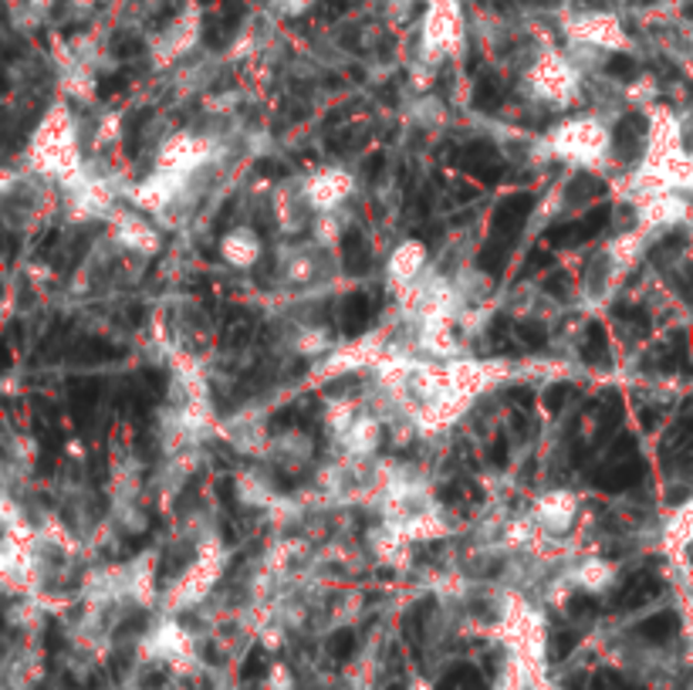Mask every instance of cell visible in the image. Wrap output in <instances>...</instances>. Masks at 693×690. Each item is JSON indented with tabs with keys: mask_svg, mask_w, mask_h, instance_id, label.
<instances>
[{
	"mask_svg": "<svg viewBox=\"0 0 693 690\" xmlns=\"http://www.w3.org/2000/svg\"><path fill=\"white\" fill-rule=\"evenodd\" d=\"M28 173L58 183V186H72L79 183L85 170V129L75 115V109L61 102H51L38 125L31 129V140L24 150Z\"/></svg>",
	"mask_w": 693,
	"mask_h": 690,
	"instance_id": "cell-1",
	"label": "cell"
},
{
	"mask_svg": "<svg viewBox=\"0 0 693 690\" xmlns=\"http://www.w3.org/2000/svg\"><path fill=\"white\" fill-rule=\"evenodd\" d=\"M227 545L217 538V535H206L200 545H196V556L193 562L170 582V589L163 592L160 606L166 616H180V612H190L196 609L206 596L217 589V582L224 579L227 572Z\"/></svg>",
	"mask_w": 693,
	"mask_h": 690,
	"instance_id": "cell-2",
	"label": "cell"
},
{
	"mask_svg": "<svg viewBox=\"0 0 693 690\" xmlns=\"http://www.w3.org/2000/svg\"><path fill=\"white\" fill-rule=\"evenodd\" d=\"M524 92L544 109H569L582 99V68L559 48H541L524 68Z\"/></svg>",
	"mask_w": 693,
	"mask_h": 690,
	"instance_id": "cell-3",
	"label": "cell"
},
{
	"mask_svg": "<svg viewBox=\"0 0 693 690\" xmlns=\"http://www.w3.org/2000/svg\"><path fill=\"white\" fill-rule=\"evenodd\" d=\"M544 153L579 170H595L612 150V129L599 115H572L551 125L541 140Z\"/></svg>",
	"mask_w": 693,
	"mask_h": 690,
	"instance_id": "cell-4",
	"label": "cell"
},
{
	"mask_svg": "<svg viewBox=\"0 0 693 690\" xmlns=\"http://www.w3.org/2000/svg\"><path fill=\"white\" fill-rule=\"evenodd\" d=\"M508 657H514L531 677L544 673V643H548V630H544V616L524 602L521 596H508L505 609H501V627H498Z\"/></svg>",
	"mask_w": 693,
	"mask_h": 690,
	"instance_id": "cell-5",
	"label": "cell"
},
{
	"mask_svg": "<svg viewBox=\"0 0 693 690\" xmlns=\"http://www.w3.org/2000/svg\"><path fill=\"white\" fill-rule=\"evenodd\" d=\"M463 44V8L460 0H427L420 18V61L440 68Z\"/></svg>",
	"mask_w": 693,
	"mask_h": 690,
	"instance_id": "cell-6",
	"label": "cell"
},
{
	"mask_svg": "<svg viewBox=\"0 0 693 690\" xmlns=\"http://www.w3.org/2000/svg\"><path fill=\"white\" fill-rule=\"evenodd\" d=\"M562 34L569 38L572 51L619 54L633 48V38L615 11H572L562 21Z\"/></svg>",
	"mask_w": 693,
	"mask_h": 690,
	"instance_id": "cell-7",
	"label": "cell"
},
{
	"mask_svg": "<svg viewBox=\"0 0 693 690\" xmlns=\"http://www.w3.org/2000/svg\"><path fill=\"white\" fill-rule=\"evenodd\" d=\"M214 160H217V143L211 140V135L180 129V132H170L160 143V150L153 156V170L173 173L183 180H196Z\"/></svg>",
	"mask_w": 693,
	"mask_h": 690,
	"instance_id": "cell-8",
	"label": "cell"
},
{
	"mask_svg": "<svg viewBox=\"0 0 693 690\" xmlns=\"http://www.w3.org/2000/svg\"><path fill=\"white\" fill-rule=\"evenodd\" d=\"M203 38V11L196 4H186L180 14H173L153 38H150V61L153 68H176L186 61Z\"/></svg>",
	"mask_w": 693,
	"mask_h": 690,
	"instance_id": "cell-9",
	"label": "cell"
},
{
	"mask_svg": "<svg viewBox=\"0 0 693 690\" xmlns=\"http://www.w3.org/2000/svg\"><path fill=\"white\" fill-rule=\"evenodd\" d=\"M393 353L389 345L383 342L379 332L373 335H363L356 342H338L328 356H322L315 366H312V379L315 383H325V379H335V376H349V373H376L379 363H386Z\"/></svg>",
	"mask_w": 693,
	"mask_h": 690,
	"instance_id": "cell-10",
	"label": "cell"
},
{
	"mask_svg": "<svg viewBox=\"0 0 693 690\" xmlns=\"http://www.w3.org/2000/svg\"><path fill=\"white\" fill-rule=\"evenodd\" d=\"M302 193L308 200V206L315 214H332V211H345V203L356 196V176L345 166H318L308 176L298 180Z\"/></svg>",
	"mask_w": 693,
	"mask_h": 690,
	"instance_id": "cell-11",
	"label": "cell"
},
{
	"mask_svg": "<svg viewBox=\"0 0 693 690\" xmlns=\"http://www.w3.org/2000/svg\"><path fill=\"white\" fill-rule=\"evenodd\" d=\"M109 231H112V241L132 257H156L163 247L156 224L143 211H135V206H115L109 214Z\"/></svg>",
	"mask_w": 693,
	"mask_h": 690,
	"instance_id": "cell-12",
	"label": "cell"
},
{
	"mask_svg": "<svg viewBox=\"0 0 693 690\" xmlns=\"http://www.w3.org/2000/svg\"><path fill=\"white\" fill-rule=\"evenodd\" d=\"M143 657L166 663L173 670H186L193 663V637L176 616H166L143 637Z\"/></svg>",
	"mask_w": 693,
	"mask_h": 690,
	"instance_id": "cell-13",
	"label": "cell"
},
{
	"mask_svg": "<svg viewBox=\"0 0 693 690\" xmlns=\"http://www.w3.org/2000/svg\"><path fill=\"white\" fill-rule=\"evenodd\" d=\"M383 440H386V424L373 409H359L356 417L335 434V447L345 460H373Z\"/></svg>",
	"mask_w": 693,
	"mask_h": 690,
	"instance_id": "cell-14",
	"label": "cell"
},
{
	"mask_svg": "<svg viewBox=\"0 0 693 690\" xmlns=\"http://www.w3.org/2000/svg\"><path fill=\"white\" fill-rule=\"evenodd\" d=\"M528 511L534 515L544 538H562L575 528V521L582 515V501L569 488H551V491L538 495Z\"/></svg>",
	"mask_w": 693,
	"mask_h": 690,
	"instance_id": "cell-15",
	"label": "cell"
},
{
	"mask_svg": "<svg viewBox=\"0 0 693 690\" xmlns=\"http://www.w3.org/2000/svg\"><path fill=\"white\" fill-rule=\"evenodd\" d=\"M427 271H430V247L416 237L399 241L386 257V282L393 295H402L406 288H412Z\"/></svg>",
	"mask_w": 693,
	"mask_h": 690,
	"instance_id": "cell-16",
	"label": "cell"
},
{
	"mask_svg": "<svg viewBox=\"0 0 693 690\" xmlns=\"http://www.w3.org/2000/svg\"><path fill=\"white\" fill-rule=\"evenodd\" d=\"M653 234H646L643 227H633V231H626V234H615L609 244H605V251H602V271H605V285L612 288V285H619L622 278H626V274L643 261V254H646V241H650Z\"/></svg>",
	"mask_w": 693,
	"mask_h": 690,
	"instance_id": "cell-17",
	"label": "cell"
},
{
	"mask_svg": "<svg viewBox=\"0 0 693 690\" xmlns=\"http://www.w3.org/2000/svg\"><path fill=\"white\" fill-rule=\"evenodd\" d=\"M217 434L244 457H264L267 444H271L264 417H261V413H251V409H241V413H234V417L221 420Z\"/></svg>",
	"mask_w": 693,
	"mask_h": 690,
	"instance_id": "cell-18",
	"label": "cell"
},
{
	"mask_svg": "<svg viewBox=\"0 0 693 690\" xmlns=\"http://www.w3.org/2000/svg\"><path fill=\"white\" fill-rule=\"evenodd\" d=\"M686 214H690V203H686V196L680 190L653 193V196H643L636 203V227H643L646 234L670 231L680 221H686Z\"/></svg>",
	"mask_w": 693,
	"mask_h": 690,
	"instance_id": "cell-19",
	"label": "cell"
},
{
	"mask_svg": "<svg viewBox=\"0 0 693 690\" xmlns=\"http://www.w3.org/2000/svg\"><path fill=\"white\" fill-rule=\"evenodd\" d=\"M312 221H315V211L308 206L298 180H288V183H282L274 190V224H277V231L288 234V237H298L305 227H312Z\"/></svg>",
	"mask_w": 693,
	"mask_h": 690,
	"instance_id": "cell-20",
	"label": "cell"
},
{
	"mask_svg": "<svg viewBox=\"0 0 693 690\" xmlns=\"http://www.w3.org/2000/svg\"><path fill=\"white\" fill-rule=\"evenodd\" d=\"M325 247H318L315 241L312 244H302V247H292L282 254V278L288 288H315L325 274Z\"/></svg>",
	"mask_w": 693,
	"mask_h": 690,
	"instance_id": "cell-21",
	"label": "cell"
},
{
	"mask_svg": "<svg viewBox=\"0 0 693 690\" xmlns=\"http://www.w3.org/2000/svg\"><path fill=\"white\" fill-rule=\"evenodd\" d=\"M264 457L282 470H302L315 460V440H312V434H305L298 427L271 434V444H267Z\"/></svg>",
	"mask_w": 693,
	"mask_h": 690,
	"instance_id": "cell-22",
	"label": "cell"
},
{
	"mask_svg": "<svg viewBox=\"0 0 693 690\" xmlns=\"http://www.w3.org/2000/svg\"><path fill=\"white\" fill-rule=\"evenodd\" d=\"M125 596L135 606H156L160 596V562L156 551H143L132 562H125Z\"/></svg>",
	"mask_w": 693,
	"mask_h": 690,
	"instance_id": "cell-23",
	"label": "cell"
},
{
	"mask_svg": "<svg viewBox=\"0 0 693 690\" xmlns=\"http://www.w3.org/2000/svg\"><path fill=\"white\" fill-rule=\"evenodd\" d=\"M369 551H373V559L386 569H402L409 566L412 559V541L389 521H379L373 531H369Z\"/></svg>",
	"mask_w": 693,
	"mask_h": 690,
	"instance_id": "cell-24",
	"label": "cell"
},
{
	"mask_svg": "<svg viewBox=\"0 0 693 690\" xmlns=\"http://www.w3.org/2000/svg\"><path fill=\"white\" fill-rule=\"evenodd\" d=\"M224 264H231L234 271H251L261 257H264V241L254 227H231L221 244H217Z\"/></svg>",
	"mask_w": 693,
	"mask_h": 690,
	"instance_id": "cell-25",
	"label": "cell"
},
{
	"mask_svg": "<svg viewBox=\"0 0 693 690\" xmlns=\"http://www.w3.org/2000/svg\"><path fill=\"white\" fill-rule=\"evenodd\" d=\"M569 582H572L575 589L589 592V596H602V592H609V589L619 582V569H615L609 559H595V556H589V559H582V562H575V566H572Z\"/></svg>",
	"mask_w": 693,
	"mask_h": 690,
	"instance_id": "cell-26",
	"label": "cell"
},
{
	"mask_svg": "<svg viewBox=\"0 0 693 690\" xmlns=\"http://www.w3.org/2000/svg\"><path fill=\"white\" fill-rule=\"evenodd\" d=\"M335 338H332V332L325 328V325H298L295 332H292V349L298 353V356H305V359H322V356H328L332 349H335Z\"/></svg>",
	"mask_w": 693,
	"mask_h": 690,
	"instance_id": "cell-27",
	"label": "cell"
},
{
	"mask_svg": "<svg viewBox=\"0 0 693 690\" xmlns=\"http://www.w3.org/2000/svg\"><path fill=\"white\" fill-rule=\"evenodd\" d=\"M237 498L247 505V508H274V488L267 485V480L257 474V470H247L237 477Z\"/></svg>",
	"mask_w": 693,
	"mask_h": 690,
	"instance_id": "cell-28",
	"label": "cell"
},
{
	"mask_svg": "<svg viewBox=\"0 0 693 690\" xmlns=\"http://www.w3.org/2000/svg\"><path fill=\"white\" fill-rule=\"evenodd\" d=\"M406 119H409L412 125H420V129H440V125L447 122V109H444V102H440L437 95L424 92L420 99H412V102H409Z\"/></svg>",
	"mask_w": 693,
	"mask_h": 690,
	"instance_id": "cell-29",
	"label": "cell"
},
{
	"mask_svg": "<svg viewBox=\"0 0 693 690\" xmlns=\"http://www.w3.org/2000/svg\"><path fill=\"white\" fill-rule=\"evenodd\" d=\"M345 237V211H332V214H315L312 221V241L325 251H335Z\"/></svg>",
	"mask_w": 693,
	"mask_h": 690,
	"instance_id": "cell-30",
	"label": "cell"
},
{
	"mask_svg": "<svg viewBox=\"0 0 693 690\" xmlns=\"http://www.w3.org/2000/svg\"><path fill=\"white\" fill-rule=\"evenodd\" d=\"M663 541H666L670 551H680V548H686V545L693 541V498H690L683 508H676L673 521L666 525Z\"/></svg>",
	"mask_w": 693,
	"mask_h": 690,
	"instance_id": "cell-31",
	"label": "cell"
},
{
	"mask_svg": "<svg viewBox=\"0 0 693 690\" xmlns=\"http://www.w3.org/2000/svg\"><path fill=\"white\" fill-rule=\"evenodd\" d=\"M528 680H531V673L514 660V657H508L505 660V667L498 670V677H495V687L491 690H528Z\"/></svg>",
	"mask_w": 693,
	"mask_h": 690,
	"instance_id": "cell-32",
	"label": "cell"
},
{
	"mask_svg": "<svg viewBox=\"0 0 693 690\" xmlns=\"http://www.w3.org/2000/svg\"><path fill=\"white\" fill-rule=\"evenodd\" d=\"M267 8H271V14H274V18H285V21H292V18L308 14V11L315 8V0H267Z\"/></svg>",
	"mask_w": 693,
	"mask_h": 690,
	"instance_id": "cell-33",
	"label": "cell"
},
{
	"mask_svg": "<svg viewBox=\"0 0 693 690\" xmlns=\"http://www.w3.org/2000/svg\"><path fill=\"white\" fill-rule=\"evenodd\" d=\"M28 4H31L34 11H48L51 4H58V0H28Z\"/></svg>",
	"mask_w": 693,
	"mask_h": 690,
	"instance_id": "cell-34",
	"label": "cell"
}]
</instances>
